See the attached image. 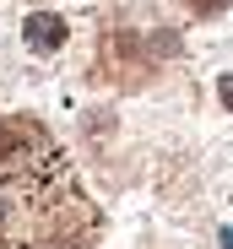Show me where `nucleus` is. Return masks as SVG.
Wrapping results in <instances>:
<instances>
[{
	"instance_id": "1",
	"label": "nucleus",
	"mask_w": 233,
	"mask_h": 249,
	"mask_svg": "<svg viewBox=\"0 0 233 249\" xmlns=\"http://www.w3.org/2000/svg\"><path fill=\"white\" fill-rule=\"evenodd\" d=\"M98 228L60 141L38 119H0V249H71Z\"/></svg>"
},
{
	"instance_id": "2",
	"label": "nucleus",
	"mask_w": 233,
	"mask_h": 249,
	"mask_svg": "<svg viewBox=\"0 0 233 249\" xmlns=\"http://www.w3.org/2000/svg\"><path fill=\"white\" fill-rule=\"evenodd\" d=\"M22 38H27V49L54 54L65 38H71V27H65V17H54V11H33V17L22 22Z\"/></svg>"
},
{
	"instance_id": "3",
	"label": "nucleus",
	"mask_w": 233,
	"mask_h": 249,
	"mask_svg": "<svg viewBox=\"0 0 233 249\" xmlns=\"http://www.w3.org/2000/svg\"><path fill=\"white\" fill-rule=\"evenodd\" d=\"M217 92H222V103L233 108V71H228V76H217Z\"/></svg>"
},
{
	"instance_id": "4",
	"label": "nucleus",
	"mask_w": 233,
	"mask_h": 249,
	"mask_svg": "<svg viewBox=\"0 0 233 249\" xmlns=\"http://www.w3.org/2000/svg\"><path fill=\"white\" fill-rule=\"evenodd\" d=\"M190 6H196V11L206 17V11H222V6H228V0H190Z\"/></svg>"
},
{
	"instance_id": "5",
	"label": "nucleus",
	"mask_w": 233,
	"mask_h": 249,
	"mask_svg": "<svg viewBox=\"0 0 233 249\" xmlns=\"http://www.w3.org/2000/svg\"><path fill=\"white\" fill-rule=\"evenodd\" d=\"M217 244H222V249H233V228H222V233H217Z\"/></svg>"
}]
</instances>
